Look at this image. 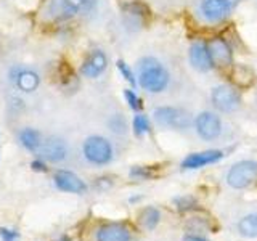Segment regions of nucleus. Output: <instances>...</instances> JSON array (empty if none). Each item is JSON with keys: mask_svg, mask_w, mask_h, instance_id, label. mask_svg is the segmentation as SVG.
Here are the masks:
<instances>
[{"mask_svg": "<svg viewBox=\"0 0 257 241\" xmlns=\"http://www.w3.org/2000/svg\"><path fill=\"white\" fill-rule=\"evenodd\" d=\"M139 84L150 93H159L169 85L167 69L155 58L142 60L139 66Z\"/></svg>", "mask_w": 257, "mask_h": 241, "instance_id": "f257e3e1", "label": "nucleus"}, {"mask_svg": "<svg viewBox=\"0 0 257 241\" xmlns=\"http://www.w3.org/2000/svg\"><path fill=\"white\" fill-rule=\"evenodd\" d=\"M84 156L93 166H104L112 159V145L101 135H92L84 142Z\"/></svg>", "mask_w": 257, "mask_h": 241, "instance_id": "f03ea898", "label": "nucleus"}, {"mask_svg": "<svg viewBox=\"0 0 257 241\" xmlns=\"http://www.w3.org/2000/svg\"><path fill=\"white\" fill-rule=\"evenodd\" d=\"M257 179V163L251 159L238 161L236 164L230 167L227 172V183L228 187L235 190H243L251 187Z\"/></svg>", "mask_w": 257, "mask_h": 241, "instance_id": "7ed1b4c3", "label": "nucleus"}, {"mask_svg": "<svg viewBox=\"0 0 257 241\" xmlns=\"http://www.w3.org/2000/svg\"><path fill=\"white\" fill-rule=\"evenodd\" d=\"M153 117L161 127L174 129V131H183L191 124L188 112L175 106H159L153 111Z\"/></svg>", "mask_w": 257, "mask_h": 241, "instance_id": "20e7f679", "label": "nucleus"}, {"mask_svg": "<svg viewBox=\"0 0 257 241\" xmlns=\"http://www.w3.org/2000/svg\"><path fill=\"white\" fill-rule=\"evenodd\" d=\"M80 8H87V0H50L45 13L53 21H64L72 18Z\"/></svg>", "mask_w": 257, "mask_h": 241, "instance_id": "39448f33", "label": "nucleus"}, {"mask_svg": "<svg viewBox=\"0 0 257 241\" xmlns=\"http://www.w3.org/2000/svg\"><path fill=\"white\" fill-rule=\"evenodd\" d=\"M212 106L220 112H233L239 108V95L230 85H217L211 92Z\"/></svg>", "mask_w": 257, "mask_h": 241, "instance_id": "423d86ee", "label": "nucleus"}, {"mask_svg": "<svg viewBox=\"0 0 257 241\" xmlns=\"http://www.w3.org/2000/svg\"><path fill=\"white\" fill-rule=\"evenodd\" d=\"M195 129L203 140L212 142L215 139H219L222 134V120L215 112L203 111L195 119Z\"/></svg>", "mask_w": 257, "mask_h": 241, "instance_id": "0eeeda50", "label": "nucleus"}, {"mask_svg": "<svg viewBox=\"0 0 257 241\" xmlns=\"http://www.w3.org/2000/svg\"><path fill=\"white\" fill-rule=\"evenodd\" d=\"M209 56H211L212 66L217 68H230L233 64V52L228 42L220 36H215L212 39H209V42L206 44Z\"/></svg>", "mask_w": 257, "mask_h": 241, "instance_id": "6e6552de", "label": "nucleus"}, {"mask_svg": "<svg viewBox=\"0 0 257 241\" xmlns=\"http://www.w3.org/2000/svg\"><path fill=\"white\" fill-rule=\"evenodd\" d=\"M39 155L42 159L50 161V163H60L68 156V145L58 137H50L40 145Z\"/></svg>", "mask_w": 257, "mask_h": 241, "instance_id": "1a4fd4ad", "label": "nucleus"}, {"mask_svg": "<svg viewBox=\"0 0 257 241\" xmlns=\"http://www.w3.org/2000/svg\"><path fill=\"white\" fill-rule=\"evenodd\" d=\"M223 158V151L220 150H207V151H199V153H191L182 161V167L187 171H195V169H201L209 164H215Z\"/></svg>", "mask_w": 257, "mask_h": 241, "instance_id": "9d476101", "label": "nucleus"}, {"mask_svg": "<svg viewBox=\"0 0 257 241\" xmlns=\"http://www.w3.org/2000/svg\"><path fill=\"white\" fill-rule=\"evenodd\" d=\"M96 241H131V230L124 223L111 222L103 223L101 227L96 228L95 233Z\"/></svg>", "mask_w": 257, "mask_h": 241, "instance_id": "9b49d317", "label": "nucleus"}, {"mask_svg": "<svg viewBox=\"0 0 257 241\" xmlns=\"http://www.w3.org/2000/svg\"><path fill=\"white\" fill-rule=\"evenodd\" d=\"M53 180H55L56 187L66 193H76V195H80V193H85V190H87L85 182L71 171H58L55 174Z\"/></svg>", "mask_w": 257, "mask_h": 241, "instance_id": "f8f14e48", "label": "nucleus"}, {"mask_svg": "<svg viewBox=\"0 0 257 241\" xmlns=\"http://www.w3.org/2000/svg\"><path fill=\"white\" fill-rule=\"evenodd\" d=\"M106 66H108V56L104 55V52L93 50L85 58L82 68H80V72L88 79H95L103 74Z\"/></svg>", "mask_w": 257, "mask_h": 241, "instance_id": "ddd939ff", "label": "nucleus"}, {"mask_svg": "<svg viewBox=\"0 0 257 241\" xmlns=\"http://www.w3.org/2000/svg\"><path fill=\"white\" fill-rule=\"evenodd\" d=\"M188 60H190V64L196 71L206 72L212 68V61H211V56H209L207 47L203 42H193L191 44Z\"/></svg>", "mask_w": 257, "mask_h": 241, "instance_id": "4468645a", "label": "nucleus"}, {"mask_svg": "<svg viewBox=\"0 0 257 241\" xmlns=\"http://www.w3.org/2000/svg\"><path fill=\"white\" fill-rule=\"evenodd\" d=\"M231 12V7L222 0H203L201 2V13L209 21H222Z\"/></svg>", "mask_w": 257, "mask_h": 241, "instance_id": "2eb2a0df", "label": "nucleus"}, {"mask_svg": "<svg viewBox=\"0 0 257 241\" xmlns=\"http://www.w3.org/2000/svg\"><path fill=\"white\" fill-rule=\"evenodd\" d=\"M15 84L21 92H34L40 84V77L32 69H21L15 74Z\"/></svg>", "mask_w": 257, "mask_h": 241, "instance_id": "dca6fc26", "label": "nucleus"}, {"mask_svg": "<svg viewBox=\"0 0 257 241\" xmlns=\"http://www.w3.org/2000/svg\"><path fill=\"white\" fill-rule=\"evenodd\" d=\"M238 233L244 238H257V214H247L238 222Z\"/></svg>", "mask_w": 257, "mask_h": 241, "instance_id": "f3484780", "label": "nucleus"}, {"mask_svg": "<svg viewBox=\"0 0 257 241\" xmlns=\"http://www.w3.org/2000/svg\"><path fill=\"white\" fill-rule=\"evenodd\" d=\"M20 143L26 150H39L42 145V135H40L36 129H23L20 132Z\"/></svg>", "mask_w": 257, "mask_h": 241, "instance_id": "a211bd4d", "label": "nucleus"}, {"mask_svg": "<svg viewBox=\"0 0 257 241\" xmlns=\"http://www.w3.org/2000/svg\"><path fill=\"white\" fill-rule=\"evenodd\" d=\"M159 220H161L159 209L153 207V206L145 207L143 211L140 212V217H139L140 225H142L143 228H147V230H155L156 225L159 223Z\"/></svg>", "mask_w": 257, "mask_h": 241, "instance_id": "6ab92c4d", "label": "nucleus"}, {"mask_svg": "<svg viewBox=\"0 0 257 241\" xmlns=\"http://www.w3.org/2000/svg\"><path fill=\"white\" fill-rule=\"evenodd\" d=\"M233 80L241 87H249L254 82V74L247 66L239 64V66H235V69H233Z\"/></svg>", "mask_w": 257, "mask_h": 241, "instance_id": "aec40b11", "label": "nucleus"}, {"mask_svg": "<svg viewBox=\"0 0 257 241\" xmlns=\"http://www.w3.org/2000/svg\"><path fill=\"white\" fill-rule=\"evenodd\" d=\"M174 204L177 207V211L180 212H188V211H193V209L198 207V201L195 196L191 195H183V196H179L174 199Z\"/></svg>", "mask_w": 257, "mask_h": 241, "instance_id": "412c9836", "label": "nucleus"}, {"mask_svg": "<svg viewBox=\"0 0 257 241\" xmlns=\"http://www.w3.org/2000/svg\"><path fill=\"white\" fill-rule=\"evenodd\" d=\"M132 127H134V132L135 135H147L151 131V124H150V119L145 116V114H135L134 120H132Z\"/></svg>", "mask_w": 257, "mask_h": 241, "instance_id": "4be33fe9", "label": "nucleus"}, {"mask_svg": "<svg viewBox=\"0 0 257 241\" xmlns=\"http://www.w3.org/2000/svg\"><path fill=\"white\" fill-rule=\"evenodd\" d=\"M117 69H119V72H120V76H122L128 84L132 85V88H135L137 87V79H135V76H134V72H132V69L128 68V64L125 63V61H122V60H119L117 63Z\"/></svg>", "mask_w": 257, "mask_h": 241, "instance_id": "5701e85b", "label": "nucleus"}, {"mask_svg": "<svg viewBox=\"0 0 257 241\" xmlns=\"http://www.w3.org/2000/svg\"><path fill=\"white\" fill-rule=\"evenodd\" d=\"M128 175L132 177V179H137V180H148L153 177V171L150 167H143V166H134L131 169V172Z\"/></svg>", "mask_w": 257, "mask_h": 241, "instance_id": "b1692460", "label": "nucleus"}, {"mask_svg": "<svg viewBox=\"0 0 257 241\" xmlns=\"http://www.w3.org/2000/svg\"><path fill=\"white\" fill-rule=\"evenodd\" d=\"M124 96H125V100L128 103V106H131V109L137 111V109L142 108V100L139 98V95L134 92V88H125Z\"/></svg>", "mask_w": 257, "mask_h": 241, "instance_id": "393cba45", "label": "nucleus"}, {"mask_svg": "<svg viewBox=\"0 0 257 241\" xmlns=\"http://www.w3.org/2000/svg\"><path fill=\"white\" fill-rule=\"evenodd\" d=\"M122 119L120 116H114L111 120H109V127H111V131L112 132H116V134H124L125 132V120H122V123L119 124V120Z\"/></svg>", "mask_w": 257, "mask_h": 241, "instance_id": "a878e982", "label": "nucleus"}, {"mask_svg": "<svg viewBox=\"0 0 257 241\" xmlns=\"http://www.w3.org/2000/svg\"><path fill=\"white\" fill-rule=\"evenodd\" d=\"M0 238H2V241H18L20 235L16 230H10L7 227H2L0 228Z\"/></svg>", "mask_w": 257, "mask_h": 241, "instance_id": "bb28decb", "label": "nucleus"}, {"mask_svg": "<svg viewBox=\"0 0 257 241\" xmlns=\"http://www.w3.org/2000/svg\"><path fill=\"white\" fill-rule=\"evenodd\" d=\"M31 166H32V169H34V171H39V172L47 171V167H45V164L42 163V161H34V163H32Z\"/></svg>", "mask_w": 257, "mask_h": 241, "instance_id": "cd10ccee", "label": "nucleus"}, {"mask_svg": "<svg viewBox=\"0 0 257 241\" xmlns=\"http://www.w3.org/2000/svg\"><path fill=\"white\" fill-rule=\"evenodd\" d=\"M182 241H207V239L203 238V236H199V235H185L182 238Z\"/></svg>", "mask_w": 257, "mask_h": 241, "instance_id": "c85d7f7f", "label": "nucleus"}, {"mask_svg": "<svg viewBox=\"0 0 257 241\" xmlns=\"http://www.w3.org/2000/svg\"><path fill=\"white\" fill-rule=\"evenodd\" d=\"M222 2H225V4H227V5H230V7L233 8V7H235V5H236V4L239 2V0H222Z\"/></svg>", "mask_w": 257, "mask_h": 241, "instance_id": "c756f323", "label": "nucleus"}, {"mask_svg": "<svg viewBox=\"0 0 257 241\" xmlns=\"http://www.w3.org/2000/svg\"><path fill=\"white\" fill-rule=\"evenodd\" d=\"M53 241H71V238H69V236H66V235H63V236L56 238V239H53Z\"/></svg>", "mask_w": 257, "mask_h": 241, "instance_id": "7c9ffc66", "label": "nucleus"}]
</instances>
